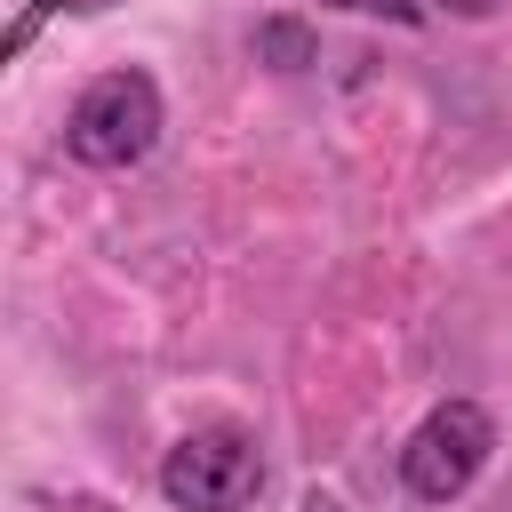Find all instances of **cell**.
Returning a JSON list of instances; mask_svg holds the SVG:
<instances>
[{
    "mask_svg": "<svg viewBox=\"0 0 512 512\" xmlns=\"http://www.w3.org/2000/svg\"><path fill=\"white\" fill-rule=\"evenodd\" d=\"M160 144V88L152 72H104L80 88L72 120H64V152L80 168H136Z\"/></svg>",
    "mask_w": 512,
    "mask_h": 512,
    "instance_id": "6da1fadb",
    "label": "cell"
},
{
    "mask_svg": "<svg viewBox=\"0 0 512 512\" xmlns=\"http://www.w3.org/2000/svg\"><path fill=\"white\" fill-rule=\"evenodd\" d=\"M256 488H264V456L240 424H200L160 464V496L176 512H240Z\"/></svg>",
    "mask_w": 512,
    "mask_h": 512,
    "instance_id": "7a4b0ae2",
    "label": "cell"
},
{
    "mask_svg": "<svg viewBox=\"0 0 512 512\" xmlns=\"http://www.w3.org/2000/svg\"><path fill=\"white\" fill-rule=\"evenodd\" d=\"M488 448H496L488 408H480V400H440V408L408 432V448H400V480H408L416 504H448V496H464V488L480 480Z\"/></svg>",
    "mask_w": 512,
    "mask_h": 512,
    "instance_id": "3957f363",
    "label": "cell"
},
{
    "mask_svg": "<svg viewBox=\"0 0 512 512\" xmlns=\"http://www.w3.org/2000/svg\"><path fill=\"white\" fill-rule=\"evenodd\" d=\"M256 64H272V72H304V64H320L312 24H296V16H264V24H256Z\"/></svg>",
    "mask_w": 512,
    "mask_h": 512,
    "instance_id": "277c9868",
    "label": "cell"
},
{
    "mask_svg": "<svg viewBox=\"0 0 512 512\" xmlns=\"http://www.w3.org/2000/svg\"><path fill=\"white\" fill-rule=\"evenodd\" d=\"M328 8H352V16H384V24H416L424 0H328Z\"/></svg>",
    "mask_w": 512,
    "mask_h": 512,
    "instance_id": "5b68a950",
    "label": "cell"
},
{
    "mask_svg": "<svg viewBox=\"0 0 512 512\" xmlns=\"http://www.w3.org/2000/svg\"><path fill=\"white\" fill-rule=\"evenodd\" d=\"M440 8H448V16H496L504 0H440Z\"/></svg>",
    "mask_w": 512,
    "mask_h": 512,
    "instance_id": "8992f818",
    "label": "cell"
}]
</instances>
